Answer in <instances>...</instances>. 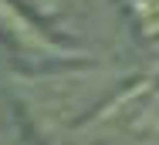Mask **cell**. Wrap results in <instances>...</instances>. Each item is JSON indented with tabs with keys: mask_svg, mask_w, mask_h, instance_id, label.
<instances>
[{
	"mask_svg": "<svg viewBox=\"0 0 159 145\" xmlns=\"http://www.w3.org/2000/svg\"><path fill=\"white\" fill-rule=\"evenodd\" d=\"M14 85L34 128L41 135H61L68 128H81L102 108V101L115 94L119 74L105 68H71L14 78Z\"/></svg>",
	"mask_w": 159,
	"mask_h": 145,
	"instance_id": "obj_1",
	"label": "cell"
},
{
	"mask_svg": "<svg viewBox=\"0 0 159 145\" xmlns=\"http://www.w3.org/2000/svg\"><path fill=\"white\" fill-rule=\"evenodd\" d=\"M0 41L24 54V58H71L75 51L64 47L61 41L48 37V30L41 20H34L31 14L17 3V0H0Z\"/></svg>",
	"mask_w": 159,
	"mask_h": 145,
	"instance_id": "obj_2",
	"label": "cell"
},
{
	"mask_svg": "<svg viewBox=\"0 0 159 145\" xmlns=\"http://www.w3.org/2000/svg\"><path fill=\"white\" fill-rule=\"evenodd\" d=\"M17 3L48 27L71 30L75 24L85 20V0H17Z\"/></svg>",
	"mask_w": 159,
	"mask_h": 145,
	"instance_id": "obj_3",
	"label": "cell"
},
{
	"mask_svg": "<svg viewBox=\"0 0 159 145\" xmlns=\"http://www.w3.org/2000/svg\"><path fill=\"white\" fill-rule=\"evenodd\" d=\"M135 17L142 34L159 44V0H135Z\"/></svg>",
	"mask_w": 159,
	"mask_h": 145,
	"instance_id": "obj_4",
	"label": "cell"
}]
</instances>
